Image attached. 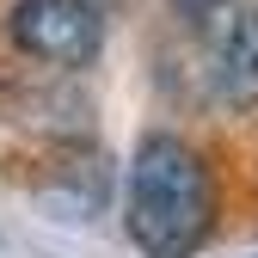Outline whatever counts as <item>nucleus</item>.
I'll return each mask as SVG.
<instances>
[{
	"instance_id": "1",
	"label": "nucleus",
	"mask_w": 258,
	"mask_h": 258,
	"mask_svg": "<svg viewBox=\"0 0 258 258\" xmlns=\"http://www.w3.org/2000/svg\"><path fill=\"white\" fill-rule=\"evenodd\" d=\"M221 228V178L184 129H142L123 166V234L142 258H197Z\"/></svg>"
},
{
	"instance_id": "2",
	"label": "nucleus",
	"mask_w": 258,
	"mask_h": 258,
	"mask_svg": "<svg viewBox=\"0 0 258 258\" xmlns=\"http://www.w3.org/2000/svg\"><path fill=\"white\" fill-rule=\"evenodd\" d=\"M7 43L37 68L80 74L105 55V7L99 0H13Z\"/></svg>"
},
{
	"instance_id": "3",
	"label": "nucleus",
	"mask_w": 258,
	"mask_h": 258,
	"mask_svg": "<svg viewBox=\"0 0 258 258\" xmlns=\"http://www.w3.org/2000/svg\"><path fill=\"white\" fill-rule=\"evenodd\" d=\"M0 117L19 123V129H31V136H43L49 148L92 136V99H86L80 74L37 68V61L0 74Z\"/></svg>"
},
{
	"instance_id": "4",
	"label": "nucleus",
	"mask_w": 258,
	"mask_h": 258,
	"mask_svg": "<svg viewBox=\"0 0 258 258\" xmlns=\"http://www.w3.org/2000/svg\"><path fill=\"white\" fill-rule=\"evenodd\" d=\"M203 80H209L215 105H228L240 117L258 111V0H240V7L221 13L215 37H209Z\"/></svg>"
},
{
	"instance_id": "5",
	"label": "nucleus",
	"mask_w": 258,
	"mask_h": 258,
	"mask_svg": "<svg viewBox=\"0 0 258 258\" xmlns=\"http://www.w3.org/2000/svg\"><path fill=\"white\" fill-rule=\"evenodd\" d=\"M37 197L49 209H61L68 221L99 215L105 197H111V160L92 148V142H61L55 160H49V172L37 178Z\"/></svg>"
},
{
	"instance_id": "6",
	"label": "nucleus",
	"mask_w": 258,
	"mask_h": 258,
	"mask_svg": "<svg viewBox=\"0 0 258 258\" xmlns=\"http://www.w3.org/2000/svg\"><path fill=\"white\" fill-rule=\"evenodd\" d=\"M234 0H172V13L184 19V25H209V19H221Z\"/></svg>"
},
{
	"instance_id": "7",
	"label": "nucleus",
	"mask_w": 258,
	"mask_h": 258,
	"mask_svg": "<svg viewBox=\"0 0 258 258\" xmlns=\"http://www.w3.org/2000/svg\"><path fill=\"white\" fill-rule=\"evenodd\" d=\"M105 13H123V7H142V0H99Z\"/></svg>"
},
{
	"instance_id": "8",
	"label": "nucleus",
	"mask_w": 258,
	"mask_h": 258,
	"mask_svg": "<svg viewBox=\"0 0 258 258\" xmlns=\"http://www.w3.org/2000/svg\"><path fill=\"white\" fill-rule=\"evenodd\" d=\"M252 258H258V252H252Z\"/></svg>"
}]
</instances>
